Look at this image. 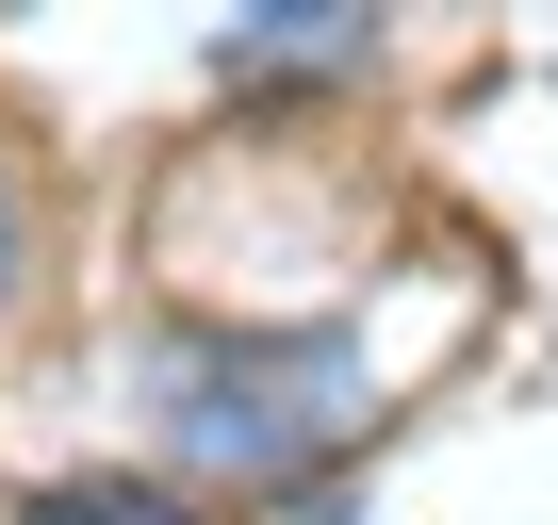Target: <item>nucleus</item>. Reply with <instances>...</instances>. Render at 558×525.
<instances>
[{"label": "nucleus", "mask_w": 558, "mask_h": 525, "mask_svg": "<svg viewBox=\"0 0 558 525\" xmlns=\"http://www.w3.org/2000/svg\"><path fill=\"white\" fill-rule=\"evenodd\" d=\"M345 394H362L345 345H246V362L214 345V362H181V443L214 476H296L345 443Z\"/></svg>", "instance_id": "f257e3e1"}, {"label": "nucleus", "mask_w": 558, "mask_h": 525, "mask_svg": "<svg viewBox=\"0 0 558 525\" xmlns=\"http://www.w3.org/2000/svg\"><path fill=\"white\" fill-rule=\"evenodd\" d=\"M230 50L246 66H329V50H362V0H279V17H246Z\"/></svg>", "instance_id": "f03ea898"}, {"label": "nucleus", "mask_w": 558, "mask_h": 525, "mask_svg": "<svg viewBox=\"0 0 558 525\" xmlns=\"http://www.w3.org/2000/svg\"><path fill=\"white\" fill-rule=\"evenodd\" d=\"M34 525H197V509L148 476H66V492H34Z\"/></svg>", "instance_id": "7ed1b4c3"}, {"label": "nucleus", "mask_w": 558, "mask_h": 525, "mask_svg": "<svg viewBox=\"0 0 558 525\" xmlns=\"http://www.w3.org/2000/svg\"><path fill=\"white\" fill-rule=\"evenodd\" d=\"M0 296H17V181H0Z\"/></svg>", "instance_id": "20e7f679"}]
</instances>
